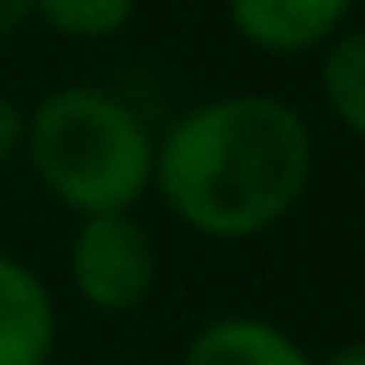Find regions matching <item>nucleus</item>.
Wrapping results in <instances>:
<instances>
[{"instance_id":"1","label":"nucleus","mask_w":365,"mask_h":365,"mask_svg":"<svg viewBox=\"0 0 365 365\" xmlns=\"http://www.w3.org/2000/svg\"><path fill=\"white\" fill-rule=\"evenodd\" d=\"M315 135L280 96H215L155 135L150 190L205 240H250L275 230L305 195Z\"/></svg>"},{"instance_id":"2","label":"nucleus","mask_w":365,"mask_h":365,"mask_svg":"<svg viewBox=\"0 0 365 365\" xmlns=\"http://www.w3.org/2000/svg\"><path fill=\"white\" fill-rule=\"evenodd\" d=\"M36 180L76 215L135 210L155 175V135L140 110L101 86H61L26 115Z\"/></svg>"},{"instance_id":"3","label":"nucleus","mask_w":365,"mask_h":365,"mask_svg":"<svg viewBox=\"0 0 365 365\" xmlns=\"http://www.w3.org/2000/svg\"><path fill=\"white\" fill-rule=\"evenodd\" d=\"M71 285L101 315L140 310L155 290V240L130 210L81 215L71 240Z\"/></svg>"},{"instance_id":"4","label":"nucleus","mask_w":365,"mask_h":365,"mask_svg":"<svg viewBox=\"0 0 365 365\" xmlns=\"http://www.w3.org/2000/svg\"><path fill=\"white\" fill-rule=\"evenodd\" d=\"M355 0H225L230 31L260 56H310L325 51L350 16Z\"/></svg>"},{"instance_id":"5","label":"nucleus","mask_w":365,"mask_h":365,"mask_svg":"<svg viewBox=\"0 0 365 365\" xmlns=\"http://www.w3.org/2000/svg\"><path fill=\"white\" fill-rule=\"evenodd\" d=\"M56 300L51 285L16 255H0V365H51Z\"/></svg>"},{"instance_id":"6","label":"nucleus","mask_w":365,"mask_h":365,"mask_svg":"<svg viewBox=\"0 0 365 365\" xmlns=\"http://www.w3.org/2000/svg\"><path fill=\"white\" fill-rule=\"evenodd\" d=\"M180 365H315V355L275 320L215 315L190 335Z\"/></svg>"},{"instance_id":"7","label":"nucleus","mask_w":365,"mask_h":365,"mask_svg":"<svg viewBox=\"0 0 365 365\" xmlns=\"http://www.w3.org/2000/svg\"><path fill=\"white\" fill-rule=\"evenodd\" d=\"M320 96L330 106V115L365 140V26L340 31L325 56H320Z\"/></svg>"},{"instance_id":"8","label":"nucleus","mask_w":365,"mask_h":365,"mask_svg":"<svg viewBox=\"0 0 365 365\" xmlns=\"http://www.w3.org/2000/svg\"><path fill=\"white\" fill-rule=\"evenodd\" d=\"M135 0H31V21L66 41H110L130 26Z\"/></svg>"},{"instance_id":"9","label":"nucleus","mask_w":365,"mask_h":365,"mask_svg":"<svg viewBox=\"0 0 365 365\" xmlns=\"http://www.w3.org/2000/svg\"><path fill=\"white\" fill-rule=\"evenodd\" d=\"M21 150H26V110L11 96H0V170H6Z\"/></svg>"},{"instance_id":"10","label":"nucleus","mask_w":365,"mask_h":365,"mask_svg":"<svg viewBox=\"0 0 365 365\" xmlns=\"http://www.w3.org/2000/svg\"><path fill=\"white\" fill-rule=\"evenodd\" d=\"M26 21H31V0H0V41L16 36Z\"/></svg>"},{"instance_id":"11","label":"nucleus","mask_w":365,"mask_h":365,"mask_svg":"<svg viewBox=\"0 0 365 365\" xmlns=\"http://www.w3.org/2000/svg\"><path fill=\"white\" fill-rule=\"evenodd\" d=\"M315 365H365V340H350V345H335L325 360H315Z\"/></svg>"}]
</instances>
